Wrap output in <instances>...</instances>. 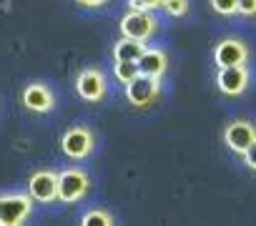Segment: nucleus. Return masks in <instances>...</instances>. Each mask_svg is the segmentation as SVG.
Instances as JSON below:
<instances>
[{"label":"nucleus","mask_w":256,"mask_h":226,"mask_svg":"<svg viewBox=\"0 0 256 226\" xmlns=\"http://www.w3.org/2000/svg\"><path fill=\"white\" fill-rule=\"evenodd\" d=\"M28 194L38 204H53L58 201V174L50 168H40L28 178Z\"/></svg>","instance_id":"10"},{"label":"nucleus","mask_w":256,"mask_h":226,"mask_svg":"<svg viewBox=\"0 0 256 226\" xmlns=\"http://www.w3.org/2000/svg\"><path fill=\"white\" fill-rule=\"evenodd\" d=\"M161 8H164L166 16H171V18H186L191 6H188V0H164Z\"/></svg>","instance_id":"16"},{"label":"nucleus","mask_w":256,"mask_h":226,"mask_svg":"<svg viewBox=\"0 0 256 226\" xmlns=\"http://www.w3.org/2000/svg\"><path fill=\"white\" fill-rule=\"evenodd\" d=\"M33 214L30 194H0V226H20Z\"/></svg>","instance_id":"1"},{"label":"nucleus","mask_w":256,"mask_h":226,"mask_svg":"<svg viewBox=\"0 0 256 226\" xmlns=\"http://www.w3.org/2000/svg\"><path fill=\"white\" fill-rule=\"evenodd\" d=\"M138 70L144 76H151V78L164 80V76L168 70V56L161 48H146L144 56L138 58Z\"/></svg>","instance_id":"12"},{"label":"nucleus","mask_w":256,"mask_h":226,"mask_svg":"<svg viewBox=\"0 0 256 226\" xmlns=\"http://www.w3.org/2000/svg\"><path fill=\"white\" fill-rule=\"evenodd\" d=\"M236 3L238 0H211V10L221 18H231L236 16Z\"/></svg>","instance_id":"17"},{"label":"nucleus","mask_w":256,"mask_h":226,"mask_svg":"<svg viewBox=\"0 0 256 226\" xmlns=\"http://www.w3.org/2000/svg\"><path fill=\"white\" fill-rule=\"evenodd\" d=\"M251 86V70L248 63L246 66H224L216 70V88L218 93L228 96V98H238L248 90Z\"/></svg>","instance_id":"2"},{"label":"nucleus","mask_w":256,"mask_h":226,"mask_svg":"<svg viewBox=\"0 0 256 226\" xmlns=\"http://www.w3.org/2000/svg\"><path fill=\"white\" fill-rule=\"evenodd\" d=\"M236 13L244 16V18H256V0H238Z\"/></svg>","instance_id":"19"},{"label":"nucleus","mask_w":256,"mask_h":226,"mask_svg":"<svg viewBox=\"0 0 256 226\" xmlns=\"http://www.w3.org/2000/svg\"><path fill=\"white\" fill-rule=\"evenodd\" d=\"M224 144L236 156H244L256 144V124L248 118H236L224 128Z\"/></svg>","instance_id":"7"},{"label":"nucleus","mask_w":256,"mask_h":226,"mask_svg":"<svg viewBox=\"0 0 256 226\" xmlns=\"http://www.w3.org/2000/svg\"><path fill=\"white\" fill-rule=\"evenodd\" d=\"M146 50V43L144 40H136V38H120L116 46H113V60H136L144 56Z\"/></svg>","instance_id":"13"},{"label":"nucleus","mask_w":256,"mask_h":226,"mask_svg":"<svg viewBox=\"0 0 256 226\" xmlns=\"http://www.w3.org/2000/svg\"><path fill=\"white\" fill-rule=\"evenodd\" d=\"M78 6H83V8H100V6H106L108 0H76Z\"/></svg>","instance_id":"21"},{"label":"nucleus","mask_w":256,"mask_h":226,"mask_svg":"<svg viewBox=\"0 0 256 226\" xmlns=\"http://www.w3.org/2000/svg\"><path fill=\"white\" fill-rule=\"evenodd\" d=\"M23 106L30 113H50L56 106L53 90L46 83H30L23 88Z\"/></svg>","instance_id":"11"},{"label":"nucleus","mask_w":256,"mask_h":226,"mask_svg":"<svg viewBox=\"0 0 256 226\" xmlns=\"http://www.w3.org/2000/svg\"><path fill=\"white\" fill-rule=\"evenodd\" d=\"M141 70H138V63L136 60H116V66H113V76H116V80L118 83H131L136 76H138Z\"/></svg>","instance_id":"14"},{"label":"nucleus","mask_w":256,"mask_h":226,"mask_svg":"<svg viewBox=\"0 0 256 226\" xmlns=\"http://www.w3.org/2000/svg\"><path fill=\"white\" fill-rule=\"evenodd\" d=\"M158 33V18L146 10H131L120 18V36L136 38V40H151Z\"/></svg>","instance_id":"4"},{"label":"nucleus","mask_w":256,"mask_h":226,"mask_svg":"<svg viewBox=\"0 0 256 226\" xmlns=\"http://www.w3.org/2000/svg\"><path fill=\"white\" fill-rule=\"evenodd\" d=\"M80 224H83V226H113L116 218H113L108 211H103V208H88V211L80 216Z\"/></svg>","instance_id":"15"},{"label":"nucleus","mask_w":256,"mask_h":226,"mask_svg":"<svg viewBox=\"0 0 256 226\" xmlns=\"http://www.w3.org/2000/svg\"><path fill=\"white\" fill-rule=\"evenodd\" d=\"M241 158H244V164H246V168H248V171H256V144H254V146L241 156Z\"/></svg>","instance_id":"20"},{"label":"nucleus","mask_w":256,"mask_h":226,"mask_svg":"<svg viewBox=\"0 0 256 226\" xmlns=\"http://www.w3.org/2000/svg\"><path fill=\"white\" fill-rule=\"evenodd\" d=\"M76 93L88 103H100L108 96V83L100 68H83L76 76Z\"/></svg>","instance_id":"8"},{"label":"nucleus","mask_w":256,"mask_h":226,"mask_svg":"<svg viewBox=\"0 0 256 226\" xmlns=\"http://www.w3.org/2000/svg\"><path fill=\"white\" fill-rule=\"evenodd\" d=\"M164 6V0H128V8L131 10H146V13H154Z\"/></svg>","instance_id":"18"},{"label":"nucleus","mask_w":256,"mask_h":226,"mask_svg":"<svg viewBox=\"0 0 256 226\" xmlns=\"http://www.w3.org/2000/svg\"><path fill=\"white\" fill-rule=\"evenodd\" d=\"M126 98L134 108H148L161 98V80L138 73L131 83H126Z\"/></svg>","instance_id":"6"},{"label":"nucleus","mask_w":256,"mask_h":226,"mask_svg":"<svg viewBox=\"0 0 256 226\" xmlns=\"http://www.w3.org/2000/svg\"><path fill=\"white\" fill-rule=\"evenodd\" d=\"M90 191V178L80 168H63L58 174V201L76 204Z\"/></svg>","instance_id":"5"},{"label":"nucleus","mask_w":256,"mask_h":226,"mask_svg":"<svg viewBox=\"0 0 256 226\" xmlns=\"http://www.w3.org/2000/svg\"><path fill=\"white\" fill-rule=\"evenodd\" d=\"M248 58H251V50H248L246 40H241V38H221L214 46V63H216V68L246 66Z\"/></svg>","instance_id":"9"},{"label":"nucleus","mask_w":256,"mask_h":226,"mask_svg":"<svg viewBox=\"0 0 256 226\" xmlns=\"http://www.w3.org/2000/svg\"><path fill=\"white\" fill-rule=\"evenodd\" d=\"M96 148V136L90 128L86 126H70L63 136H60V151L73 158V161H83L93 154Z\"/></svg>","instance_id":"3"}]
</instances>
